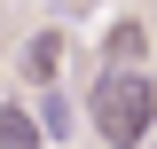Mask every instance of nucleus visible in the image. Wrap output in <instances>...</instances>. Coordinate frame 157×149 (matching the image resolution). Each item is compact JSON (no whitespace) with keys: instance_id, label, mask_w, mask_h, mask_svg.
I'll return each instance as SVG.
<instances>
[{"instance_id":"f257e3e1","label":"nucleus","mask_w":157,"mask_h":149,"mask_svg":"<svg viewBox=\"0 0 157 149\" xmlns=\"http://www.w3.org/2000/svg\"><path fill=\"white\" fill-rule=\"evenodd\" d=\"M86 126L102 133V149H141L157 133V78L149 71H94Z\"/></svg>"},{"instance_id":"f03ea898","label":"nucleus","mask_w":157,"mask_h":149,"mask_svg":"<svg viewBox=\"0 0 157 149\" xmlns=\"http://www.w3.org/2000/svg\"><path fill=\"white\" fill-rule=\"evenodd\" d=\"M141 55H149V32H141L134 16H118L110 32H102V71H141Z\"/></svg>"},{"instance_id":"7ed1b4c3","label":"nucleus","mask_w":157,"mask_h":149,"mask_svg":"<svg viewBox=\"0 0 157 149\" xmlns=\"http://www.w3.org/2000/svg\"><path fill=\"white\" fill-rule=\"evenodd\" d=\"M16 63H24V78H32L39 94H47V86H55V71H63V32H32Z\"/></svg>"},{"instance_id":"20e7f679","label":"nucleus","mask_w":157,"mask_h":149,"mask_svg":"<svg viewBox=\"0 0 157 149\" xmlns=\"http://www.w3.org/2000/svg\"><path fill=\"white\" fill-rule=\"evenodd\" d=\"M0 149H39V118L8 94H0Z\"/></svg>"},{"instance_id":"39448f33","label":"nucleus","mask_w":157,"mask_h":149,"mask_svg":"<svg viewBox=\"0 0 157 149\" xmlns=\"http://www.w3.org/2000/svg\"><path fill=\"white\" fill-rule=\"evenodd\" d=\"M39 133H71V94H39Z\"/></svg>"}]
</instances>
